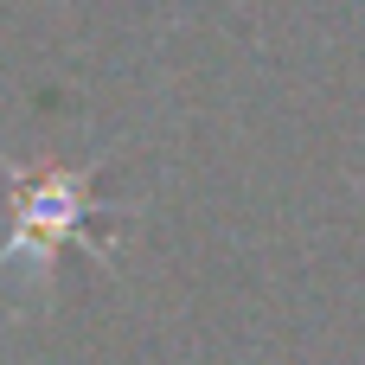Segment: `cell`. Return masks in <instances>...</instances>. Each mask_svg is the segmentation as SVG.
<instances>
[{
    "mask_svg": "<svg viewBox=\"0 0 365 365\" xmlns=\"http://www.w3.org/2000/svg\"><path fill=\"white\" fill-rule=\"evenodd\" d=\"M90 173H71V167H45V173H19V192H13V237L0 250V276L6 269H26V276H45L58 244L83 237L90 225Z\"/></svg>",
    "mask_w": 365,
    "mask_h": 365,
    "instance_id": "cell-1",
    "label": "cell"
}]
</instances>
